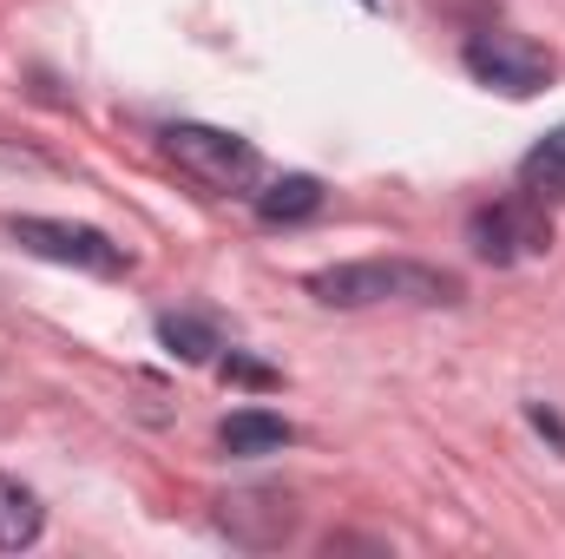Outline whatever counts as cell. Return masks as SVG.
Returning <instances> with one entry per match:
<instances>
[{
    "label": "cell",
    "mask_w": 565,
    "mask_h": 559,
    "mask_svg": "<svg viewBox=\"0 0 565 559\" xmlns=\"http://www.w3.org/2000/svg\"><path fill=\"white\" fill-rule=\"evenodd\" d=\"M158 139L178 158V171H191L198 184H211V191H224V198H257L264 158H257L250 139H237V133H224V126H191V119L164 126Z\"/></svg>",
    "instance_id": "7a4b0ae2"
},
{
    "label": "cell",
    "mask_w": 565,
    "mask_h": 559,
    "mask_svg": "<svg viewBox=\"0 0 565 559\" xmlns=\"http://www.w3.org/2000/svg\"><path fill=\"white\" fill-rule=\"evenodd\" d=\"M217 376L237 382V389H277V369L257 362V356H244V349H217Z\"/></svg>",
    "instance_id": "7c38bea8"
},
{
    "label": "cell",
    "mask_w": 565,
    "mask_h": 559,
    "mask_svg": "<svg viewBox=\"0 0 565 559\" xmlns=\"http://www.w3.org/2000/svg\"><path fill=\"white\" fill-rule=\"evenodd\" d=\"M296 441V428L270 409H237V415H224L217 428V447L231 454V461H257V454H282Z\"/></svg>",
    "instance_id": "52a82bcc"
},
{
    "label": "cell",
    "mask_w": 565,
    "mask_h": 559,
    "mask_svg": "<svg viewBox=\"0 0 565 559\" xmlns=\"http://www.w3.org/2000/svg\"><path fill=\"white\" fill-rule=\"evenodd\" d=\"M257 218L264 224H302V218H316L322 211V184L309 178V171H282L270 184H257Z\"/></svg>",
    "instance_id": "9c48e42d"
},
{
    "label": "cell",
    "mask_w": 565,
    "mask_h": 559,
    "mask_svg": "<svg viewBox=\"0 0 565 559\" xmlns=\"http://www.w3.org/2000/svg\"><path fill=\"white\" fill-rule=\"evenodd\" d=\"M0 231H7L26 257L66 264V271H86V277H126V271H132L126 244H113V238L93 231V224H66V218H0Z\"/></svg>",
    "instance_id": "3957f363"
},
{
    "label": "cell",
    "mask_w": 565,
    "mask_h": 559,
    "mask_svg": "<svg viewBox=\"0 0 565 559\" xmlns=\"http://www.w3.org/2000/svg\"><path fill=\"white\" fill-rule=\"evenodd\" d=\"M158 342H164L178 362H217V349H224V329H217L211 316L164 309V316H158Z\"/></svg>",
    "instance_id": "30bf717a"
},
{
    "label": "cell",
    "mask_w": 565,
    "mask_h": 559,
    "mask_svg": "<svg viewBox=\"0 0 565 559\" xmlns=\"http://www.w3.org/2000/svg\"><path fill=\"white\" fill-rule=\"evenodd\" d=\"M520 191L533 198V204H565V126L553 133H540V139L526 145V158H520Z\"/></svg>",
    "instance_id": "ba28073f"
},
{
    "label": "cell",
    "mask_w": 565,
    "mask_h": 559,
    "mask_svg": "<svg viewBox=\"0 0 565 559\" xmlns=\"http://www.w3.org/2000/svg\"><path fill=\"white\" fill-rule=\"evenodd\" d=\"M40 527H46V507H40L13 474H0V553L33 547V540H40Z\"/></svg>",
    "instance_id": "8fae6325"
},
{
    "label": "cell",
    "mask_w": 565,
    "mask_h": 559,
    "mask_svg": "<svg viewBox=\"0 0 565 559\" xmlns=\"http://www.w3.org/2000/svg\"><path fill=\"white\" fill-rule=\"evenodd\" d=\"M526 421H533V428H540V434H546V441H553V447H559V454H565V421L553 415L546 402H526Z\"/></svg>",
    "instance_id": "4fadbf2b"
},
{
    "label": "cell",
    "mask_w": 565,
    "mask_h": 559,
    "mask_svg": "<svg viewBox=\"0 0 565 559\" xmlns=\"http://www.w3.org/2000/svg\"><path fill=\"white\" fill-rule=\"evenodd\" d=\"M460 66L487 86V93H507V99H533L553 86V53L533 46L526 33H473L460 46Z\"/></svg>",
    "instance_id": "5b68a950"
},
{
    "label": "cell",
    "mask_w": 565,
    "mask_h": 559,
    "mask_svg": "<svg viewBox=\"0 0 565 559\" xmlns=\"http://www.w3.org/2000/svg\"><path fill=\"white\" fill-rule=\"evenodd\" d=\"M217 527H224L237 547L270 553V547H282V540L296 534V507H289V494H277V487H250V494H231V500L217 507Z\"/></svg>",
    "instance_id": "8992f818"
},
{
    "label": "cell",
    "mask_w": 565,
    "mask_h": 559,
    "mask_svg": "<svg viewBox=\"0 0 565 559\" xmlns=\"http://www.w3.org/2000/svg\"><path fill=\"white\" fill-rule=\"evenodd\" d=\"M467 244L480 264L507 271V264H526V257H546L553 251V224H546V204H533L526 191L520 198H500V204H480L467 218Z\"/></svg>",
    "instance_id": "277c9868"
},
{
    "label": "cell",
    "mask_w": 565,
    "mask_h": 559,
    "mask_svg": "<svg viewBox=\"0 0 565 559\" xmlns=\"http://www.w3.org/2000/svg\"><path fill=\"white\" fill-rule=\"evenodd\" d=\"M302 289L329 309H375V303H415V309H440V303H460L467 283L440 264L422 257H355V264H329V271H309Z\"/></svg>",
    "instance_id": "6da1fadb"
}]
</instances>
